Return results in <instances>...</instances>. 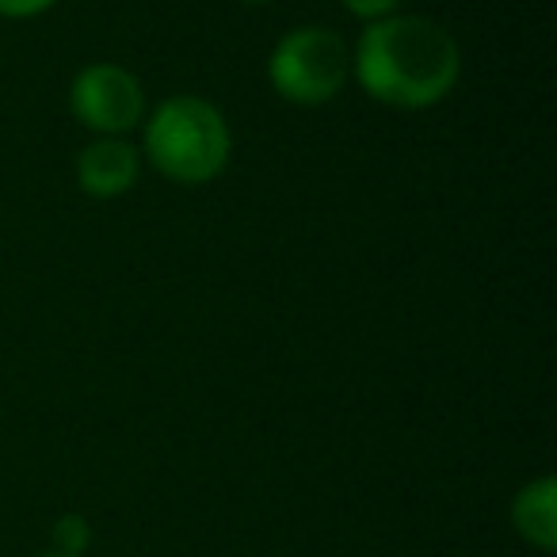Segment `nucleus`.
Masks as SVG:
<instances>
[{
	"label": "nucleus",
	"instance_id": "obj_8",
	"mask_svg": "<svg viewBox=\"0 0 557 557\" xmlns=\"http://www.w3.org/2000/svg\"><path fill=\"white\" fill-rule=\"evenodd\" d=\"M344 9L351 12V16H359V20H386L389 12L397 9V4H401V0H341Z\"/></svg>",
	"mask_w": 557,
	"mask_h": 557
},
{
	"label": "nucleus",
	"instance_id": "obj_6",
	"mask_svg": "<svg viewBox=\"0 0 557 557\" xmlns=\"http://www.w3.org/2000/svg\"><path fill=\"white\" fill-rule=\"evenodd\" d=\"M511 523L527 542L539 549L557 546V485L554 478H539L527 488H519L516 504H511Z\"/></svg>",
	"mask_w": 557,
	"mask_h": 557
},
{
	"label": "nucleus",
	"instance_id": "obj_1",
	"mask_svg": "<svg viewBox=\"0 0 557 557\" xmlns=\"http://www.w3.org/2000/svg\"><path fill=\"white\" fill-rule=\"evenodd\" d=\"M359 85L367 96L389 108L420 111L447 100L462 70L458 42L447 27L424 16L374 20L351 54Z\"/></svg>",
	"mask_w": 557,
	"mask_h": 557
},
{
	"label": "nucleus",
	"instance_id": "obj_4",
	"mask_svg": "<svg viewBox=\"0 0 557 557\" xmlns=\"http://www.w3.org/2000/svg\"><path fill=\"white\" fill-rule=\"evenodd\" d=\"M70 108L81 119V126L96 131L100 138H123L126 131L141 123L146 96H141V85L131 70L100 62L77 73L70 88Z\"/></svg>",
	"mask_w": 557,
	"mask_h": 557
},
{
	"label": "nucleus",
	"instance_id": "obj_7",
	"mask_svg": "<svg viewBox=\"0 0 557 557\" xmlns=\"http://www.w3.org/2000/svg\"><path fill=\"white\" fill-rule=\"evenodd\" d=\"M54 542H58V554H70V557H81L92 542V531L81 516H62L54 527Z\"/></svg>",
	"mask_w": 557,
	"mask_h": 557
},
{
	"label": "nucleus",
	"instance_id": "obj_2",
	"mask_svg": "<svg viewBox=\"0 0 557 557\" xmlns=\"http://www.w3.org/2000/svg\"><path fill=\"white\" fill-rule=\"evenodd\" d=\"M230 126L214 103L172 96L146 126V157L172 184H210L230 164Z\"/></svg>",
	"mask_w": 557,
	"mask_h": 557
},
{
	"label": "nucleus",
	"instance_id": "obj_9",
	"mask_svg": "<svg viewBox=\"0 0 557 557\" xmlns=\"http://www.w3.org/2000/svg\"><path fill=\"white\" fill-rule=\"evenodd\" d=\"M58 0H0V16L9 20H27V16H39V12L54 9Z\"/></svg>",
	"mask_w": 557,
	"mask_h": 557
},
{
	"label": "nucleus",
	"instance_id": "obj_11",
	"mask_svg": "<svg viewBox=\"0 0 557 557\" xmlns=\"http://www.w3.org/2000/svg\"><path fill=\"white\" fill-rule=\"evenodd\" d=\"M248 4H268V0H248Z\"/></svg>",
	"mask_w": 557,
	"mask_h": 557
},
{
	"label": "nucleus",
	"instance_id": "obj_10",
	"mask_svg": "<svg viewBox=\"0 0 557 557\" xmlns=\"http://www.w3.org/2000/svg\"><path fill=\"white\" fill-rule=\"evenodd\" d=\"M42 557H70V554H42Z\"/></svg>",
	"mask_w": 557,
	"mask_h": 557
},
{
	"label": "nucleus",
	"instance_id": "obj_5",
	"mask_svg": "<svg viewBox=\"0 0 557 557\" xmlns=\"http://www.w3.org/2000/svg\"><path fill=\"white\" fill-rule=\"evenodd\" d=\"M141 157L123 138H96L77 157V184L92 199H115L138 184Z\"/></svg>",
	"mask_w": 557,
	"mask_h": 557
},
{
	"label": "nucleus",
	"instance_id": "obj_3",
	"mask_svg": "<svg viewBox=\"0 0 557 557\" xmlns=\"http://www.w3.org/2000/svg\"><path fill=\"white\" fill-rule=\"evenodd\" d=\"M351 73V50L344 35L329 27H298L283 35L271 50L268 77L275 92L302 108L329 103Z\"/></svg>",
	"mask_w": 557,
	"mask_h": 557
}]
</instances>
